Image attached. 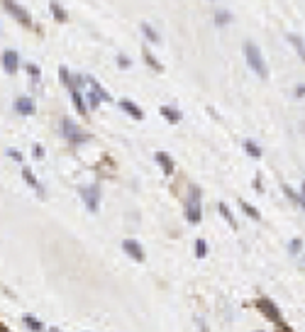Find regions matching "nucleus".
Here are the masks:
<instances>
[{"label": "nucleus", "mask_w": 305, "mask_h": 332, "mask_svg": "<svg viewBox=\"0 0 305 332\" xmlns=\"http://www.w3.org/2000/svg\"><path fill=\"white\" fill-rule=\"evenodd\" d=\"M256 308H259V310H262V313H264V315H266L269 320H274L276 325H283L281 310L276 308V303H274V301H269V298H259V301H256Z\"/></svg>", "instance_id": "obj_5"}, {"label": "nucleus", "mask_w": 305, "mask_h": 332, "mask_svg": "<svg viewBox=\"0 0 305 332\" xmlns=\"http://www.w3.org/2000/svg\"><path fill=\"white\" fill-rule=\"evenodd\" d=\"M142 54H144V61H147V64H149V66H152V69L161 71V64H159V61H156V59H154V56L149 54V49H144V52H142Z\"/></svg>", "instance_id": "obj_25"}, {"label": "nucleus", "mask_w": 305, "mask_h": 332, "mask_svg": "<svg viewBox=\"0 0 305 332\" xmlns=\"http://www.w3.org/2000/svg\"><path fill=\"white\" fill-rule=\"evenodd\" d=\"M120 66H129V59H127V56H120Z\"/></svg>", "instance_id": "obj_33"}, {"label": "nucleus", "mask_w": 305, "mask_h": 332, "mask_svg": "<svg viewBox=\"0 0 305 332\" xmlns=\"http://www.w3.org/2000/svg\"><path fill=\"white\" fill-rule=\"evenodd\" d=\"M198 325H200V332H208V327H205V322H203V320H198Z\"/></svg>", "instance_id": "obj_34"}, {"label": "nucleus", "mask_w": 305, "mask_h": 332, "mask_svg": "<svg viewBox=\"0 0 305 332\" xmlns=\"http://www.w3.org/2000/svg\"><path fill=\"white\" fill-rule=\"evenodd\" d=\"M71 100H73V108L81 112V115H88V108H85V100L81 88H71Z\"/></svg>", "instance_id": "obj_10"}, {"label": "nucleus", "mask_w": 305, "mask_h": 332, "mask_svg": "<svg viewBox=\"0 0 305 332\" xmlns=\"http://www.w3.org/2000/svg\"><path fill=\"white\" fill-rule=\"evenodd\" d=\"M0 332H10V330H8V327H5V325H3V322H0Z\"/></svg>", "instance_id": "obj_36"}, {"label": "nucleus", "mask_w": 305, "mask_h": 332, "mask_svg": "<svg viewBox=\"0 0 305 332\" xmlns=\"http://www.w3.org/2000/svg\"><path fill=\"white\" fill-rule=\"evenodd\" d=\"M3 3V8L8 10V13L13 15L15 20L20 22V25H25V27H32V17H29V13L22 8V5H17L15 0H0Z\"/></svg>", "instance_id": "obj_3"}, {"label": "nucleus", "mask_w": 305, "mask_h": 332, "mask_svg": "<svg viewBox=\"0 0 305 332\" xmlns=\"http://www.w3.org/2000/svg\"><path fill=\"white\" fill-rule=\"evenodd\" d=\"M120 108L129 115V117H135V120H142L144 117V112H142V108L139 105H135L132 100H120Z\"/></svg>", "instance_id": "obj_11"}, {"label": "nucleus", "mask_w": 305, "mask_h": 332, "mask_svg": "<svg viewBox=\"0 0 305 332\" xmlns=\"http://www.w3.org/2000/svg\"><path fill=\"white\" fill-rule=\"evenodd\" d=\"M156 161L161 164V169H164V174H166V176H171V174H173V161H171V156H168V154L156 152Z\"/></svg>", "instance_id": "obj_13"}, {"label": "nucleus", "mask_w": 305, "mask_h": 332, "mask_svg": "<svg viewBox=\"0 0 305 332\" xmlns=\"http://www.w3.org/2000/svg\"><path fill=\"white\" fill-rule=\"evenodd\" d=\"M44 156V149L42 147H37V149H34V159H42Z\"/></svg>", "instance_id": "obj_31"}, {"label": "nucleus", "mask_w": 305, "mask_h": 332, "mask_svg": "<svg viewBox=\"0 0 305 332\" xmlns=\"http://www.w3.org/2000/svg\"><path fill=\"white\" fill-rule=\"evenodd\" d=\"M85 81H88V86L93 88V93H96V96L100 98V100H112V98H110V93H108V91H105V88H103V86H100V83H98L96 78H93V76H88Z\"/></svg>", "instance_id": "obj_12"}, {"label": "nucleus", "mask_w": 305, "mask_h": 332, "mask_svg": "<svg viewBox=\"0 0 305 332\" xmlns=\"http://www.w3.org/2000/svg\"><path fill=\"white\" fill-rule=\"evenodd\" d=\"M22 179L27 181L29 186H32V188H34V191H37V193H42V183H39V181L34 179V174H32V169H22Z\"/></svg>", "instance_id": "obj_15"}, {"label": "nucleus", "mask_w": 305, "mask_h": 332, "mask_svg": "<svg viewBox=\"0 0 305 332\" xmlns=\"http://www.w3.org/2000/svg\"><path fill=\"white\" fill-rule=\"evenodd\" d=\"M205 254H208V242H205V239H198V242H195V257L203 259Z\"/></svg>", "instance_id": "obj_24"}, {"label": "nucleus", "mask_w": 305, "mask_h": 332, "mask_svg": "<svg viewBox=\"0 0 305 332\" xmlns=\"http://www.w3.org/2000/svg\"><path fill=\"white\" fill-rule=\"evenodd\" d=\"M244 59H247L249 69L254 71L259 78H266V76H269V66H266V61H264L262 49H259L254 42H244Z\"/></svg>", "instance_id": "obj_1"}, {"label": "nucleus", "mask_w": 305, "mask_h": 332, "mask_svg": "<svg viewBox=\"0 0 305 332\" xmlns=\"http://www.w3.org/2000/svg\"><path fill=\"white\" fill-rule=\"evenodd\" d=\"M15 110L20 112V115H34L37 105H34L32 98H17V100H15Z\"/></svg>", "instance_id": "obj_9"}, {"label": "nucleus", "mask_w": 305, "mask_h": 332, "mask_svg": "<svg viewBox=\"0 0 305 332\" xmlns=\"http://www.w3.org/2000/svg\"><path fill=\"white\" fill-rule=\"evenodd\" d=\"M47 332H61V330H59V327H49V330H47Z\"/></svg>", "instance_id": "obj_37"}, {"label": "nucleus", "mask_w": 305, "mask_h": 332, "mask_svg": "<svg viewBox=\"0 0 305 332\" xmlns=\"http://www.w3.org/2000/svg\"><path fill=\"white\" fill-rule=\"evenodd\" d=\"M61 130H64V137L69 139V142H73V144H78V142H88V135H83V132L73 124L71 117H64V120H61Z\"/></svg>", "instance_id": "obj_4"}, {"label": "nucleus", "mask_w": 305, "mask_h": 332, "mask_svg": "<svg viewBox=\"0 0 305 332\" xmlns=\"http://www.w3.org/2000/svg\"><path fill=\"white\" fill-rule=\"evenodd\" d=\"M142 32H144V37H147L149 42H159V34H156V29H154L152 25L144 22V25H142Z\"/></svg>", "instance_id": "obj_23"}, {"label": "nucleus", "mask_w": 305, "mask_h": 332, "mask_svg": "<svg viewBox=\"0 0 305 332\" xmlns=\"http://www.w3.org/2000/svg\"><path fill=\"white\" fill-rule=\"evenodd\" d=\"M122 249H125L127 257H132L135 262H144V249H142V244H139L137 239H125Z\"/></svg>", "instance_id": "obj_7"}, {"label": "nucleus", "mask_w": 305, "mask_h": 332, "mask_svg": "<svg viewBox=\"0 0 305 332\" xmlns=\"http://www.w3.org/2000/svg\"><path fill=\"white\" fill-rule=\"evenodd\" d=\"M300 203H303V208H305V181H303V188H300Z\"/></svg>", "instance_id": "obj_32"}, {"label": "nucleus", "mask_w": 305, "mask_h": 332, "mask_svg": "<svg viewBox=\"0 0 305 332\" xmlns=\"http://www.w3.org/2000/svg\"><path fill=\"white\" fill-rule=\"evenodd\" d=\"M295 96H298V98L305 96V86H298V88H295Z\"/></svg>", "instance_id": "obj_30"}, {"label": "nucleus", "mask_w": 305, "mask_h": 332, "mask_svg": "<svg viewBox=\"0 0 305 332\" xmlns=\"http://www.w3.org/2000/svg\"><path fill=\"white\" fill-rule=\"evenodd\" d=\"M286 39H288V42H291V44H293V47H295V52H298V56H300V59H303V61H305V39H303V37H300V34H288Z\"/></svg>", "instance_id": "obj_14"}, {"label": "nucleus", "mask_w": 305, "mask_h": 332, "mask_svg": "<svg viewBox=\"0 0 305 332\" xmlns=\"http://www.w3.org/2000/svg\"><path fill=\"white\" fill-rule=\"evenodd\" d=\"M78 195L83 198L85 208L91 210V213H98V203H100V191H98V186H85L78 191Z\"/></svg>", "instance_id": "obj_6"}, {"label": "nucleus", "mask_w": 305, "mask_h": 332, "mask_svg": "<svg viewBox=\"0 0 305 332\" xmlns=\"http://www.w3.org/2000/svg\"><path fill=\"white\" fill-rule=\"evenodd\" d=\"M239 205H242V210H244V215H247V218H254V220H259V218H262V215H259V210H256V208H251L247 200H242Z\"/></svg>", "instance_id": "obj_21"}, {"label": "nucleus", "mask_w": 305, "mask_h": 332, "mask_svg": "<svg viewBox=\"0 0 305 332\" xmlns=\"http://www.w3.org/2000/svg\"><path fill=\"white\" fill-rule=\"evenodd\" d=\"M22 322H25V325H27L32 332H42V330H44L42 320H37L34 315H25V318H22Z\"/></svg>", "instance_id": "obj_17"}, {"label": "nucleus", "mask_w": 305, "mask_h": 332, "mask_svg": "<svg viewBox=\"0 0 305 332\" xmlns=\"http://www.w3.org/2000/svg\"><path fill=\"white\" fill-rule=\"evenodd\" d=\"M59 78H61V81H64V86H66V88H73V78H71V73H69V69H66V66H61V69H59Z\"/></svg>", "instance_id": "obj_22"}, {"label": "nucleus", "mask_w": 305, "mask_h": 332, "mask_svg": "<svg viewBox=\"0 0 305 332\" xmlns=\"http://www.w3.org/2000/svg\"><path fill=\"white\" fill-rule=\"evenodd\" d=\"M49 8H52V13H54V17H56V20H59V22H66V20H69V15H66V10H64V8H61L59 3H52Z\"/></svg>", "instance_id": "obj_18"}, {"label": "nucleus", "mask_w": 305, "mask_h": 332, "mask_svg": "<svg viewBox=\"0 0 305 332\" xmlns=\"http://www.w3.org/2000/svg\"><path fill=\"white\" fill-rule=\"evenodd\" d=\"M8 154H10V159H15V161H22V154L17 152V149H8Z\"/></svg>", "instance_id": "obj_29"}, {"label": "nucleus", "mask_w": 305, "mask_h": 332, "mask_svg": "<svg viewBox=\"0 0 305 332\" xmlns=\"http://www.w3.org/2000/svg\"><path fill=\"white\" fill-rule=\"evenodd\" d=\"M244 149H247V154H249V156H254V159H259V156H262V149H259V144H254L251 139H247V142H244Z\"/></svg>", "instance_id": "obj_20"}, {"label": "nucleus", "mask_w": 305, "mask_h": 332, "mask_svg": "<svg viewBox=\"0 0 305 332\" xmlns=\"http://www.w3.org/2000/svg\"><path fill=\"white\" fill-rule=\"evenodd\" d=\"M3 69H5V73H17V69H20V54L13 52V49H8L3 54Z\"/></svg>", "instance_id": "obj_8"}, {"label": "nucleus", "mask_w": 305, "mask_h": 332, "mask_svg": "<svg viewBox=\"0 0 305 332\" xmlns=\"http://www.w3.org/2000/svg\"><path fill=\"white\" fill-rule=\"evenodd\" d=\"M27 73H29V78H32V83L39 81V69H37L34 64H27Z\"/></svg>", "instance_id": "obj_26"}, {"label": "nucleus", "mask_w": 305, "mask_h": 332, "mask_svg": "<svg viewBox=\"0 0 305 332\" xmlns=\"http://www.w3.org/2000/svg\"><path fill=\"white\" fill-rule=\"evenodd\" d=\"M215 22H217V25H227V22H230V13H225V10H222V13H217Z\"/></svg>", "instance_id": "obj_27"}, {"label": "nucleus", "mask_w": 305, "mask_h": 332, "mask_svg": "<svg viewBox=\"0 0 305 332\" xmlns=\"http://www.w3.org/2000/svg\"><path fill=\"white\" fill-rule=\"evenodd\" d=\"M217 210H220V215H222V218L227 220V225H230L232 230H237V220H235V215L230 213V208L225 205V203H220V205H217Z\"/></svg>", "instance_id": "obj_16"}, {"label": "nucleus", "mask_w": 305, "mask_h": 332, "mask_svg": "<svg viewBox=\"0 0 305 332\" xmlns=\"http://www.w3.org/2000/svg\"><path fill=\"white\" fill-rule=\"evenodd\" d=\"M200 218H203V213H200V191L191 188V195L186 200V220L191 222V225H198Z\"/></svg>", "instance_id": "obj_2"}, {"label": "nucleus", "mask_w": 305, "mask_h": 332, "mask_svg": "<svg viewBox=\"0 0 305 332\" xmlns=\"http://www.w3.org/2000/svg\"><path fill=\"white\" fill-rule=\"evenodd\" d=\"M278 327H281V330H278V332H291V330H288V327H286V325H278Z\"/></svg>", "instance_id": "obj_35"}, {"label": "nucleus", "mask_w": 305, "mask_h": 332, "mask_svg": "<svg viewBox=\"0 0 305 332\" xmlns=\"http://www.w3.org/2000/svg\"><path fill=\"white\" fill-rule=\"evenodd\" d=\"M161 115L166 117L168 122H179V120H181V112L173 110V108H168V105H164V108H161Z\"/></svg>", "instance_id": "obj_19"}, {"label": "nucleus", "mask_w": 305, "mask_h": 332, "mask_svg": "<svg viewBox=\"0 0 305 332\" xmlns=\"http://www.w3.org/2000/svg\"><path fill=\"white\" fill-rule=\"evenodd\" d=\"M300 247H303V242H300V239H293L291 244H288V249H291V254H298V252H300Z\"/></svg>", "instance_id": "obj_28"}]
</instances>
